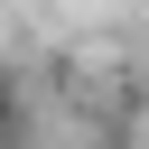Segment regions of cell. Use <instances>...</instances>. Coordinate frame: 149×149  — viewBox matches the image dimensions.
Wrapping results in <instances>:
<instances>
[{
    "mask_svg": "<svg viewBox=\"0 0 149 149\" xmlns=\"http://www.w3.org/2000/svg\"><path fill=\"white\" fill-rule=\"evenodd\" d=\"M0 121H19V93H9V74H0Z\"/></svg>",
    "mask_w": 149,
    "mask_h": 149,
    "instance_id": "1",
    "label": "cell"
},
{
    "mask_svg": "<svg viewBox=\"0 0 149 149\" xmlns=\"http://www.w3.org/2000/svg\"><path fill=\"white\" fill-rule=\"evenodd\" d=\"M84 149H121V140H84Z\"/></svg>",
    "mask_w": 149,
    "mask_h": 149,
    "instance_id": "2",
    "label": "cell"
}]
</instances>
